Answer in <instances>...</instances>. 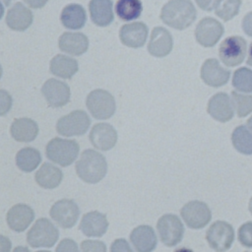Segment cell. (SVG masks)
Wrapping results in <instances>:
<instances>
[{
  "label": "cell",
  "instance_id": "cell-1",
  "mask_svg": "<svg viewBox=\"0 0 252 252\" xmlns=\"http://www.w3.org/2000/svg\"><path fill=\"white\" fill-rule=\"evenodd\" d=\"M197 17V11L190 0H169L160 11L161 21L175 30H185Z\"/></svg>",
  "mask_w": 252,
  "mask_h": 252
},
{
  "label": "cell",
  "instance_id": "cell-2",
  "mask_svg": "<svg viewBox=\"0 0 252 252\" xmlns=\"http://www.w3.org/2000/svg\"><path fill=\"white\" fill-rule=\"evenodd\" d=\"M107 163L105 158L94 150L88 149L81 154L76 162L77 175L85 182L94 184L106 174Z\"/></svg>",
  "mask_w": 252,
  "mask_h": 252
},
{
  "label": "cell",
  "instance_id": "cell-3",
  "mask_svg": "<svg viewBox=\"0 0 252 252\" xmlns=\"http://www.w3.org/2000/svg\"><path fill=\"white\" fill-rule=\"evenodd\" d=\"M45 154L51 161L61 166H68L78 157L79 145L75 140L53 138L46 145Z\"/></svg>",
  "mask_w": 252,
  "mask_h": 252
},
{
  "label": "cell",
  "instance_id": "cell-4",
  "mask_svg": "<svg viewBox=\"0 0 252 252\" xmlns=\"http://www.w3.org/2000/svg\"><path fill=\"white\" fill-rule=\"evenodd\" d=\"M59 236L58 229L47 219H38L27 234L28 243L33 247H52Z\"/></svg>",
  "mask_w": 252,
  "mask_h": 252
},
{
  "label": "cell",
  "instance_id": "cell-5",
  "mask_svg": "<svg viewBox=\"0 0 252 252\" xmlns=\"http://www.w3.org/2000/svg\"><path fill=\"white\" fill-rule=\"evenodd\" d=\"M86 105L95 119L110 118L116 108L113 95L105 90L97 89L92 91L86 99Z\"/></svg>",
  "mask_w": 252,
  "mask_h": 252
},
{
  "label": "cell",
  "instance_id": "cell-6",
  "mask_svg": "<svg viewBox=\"0 0 252 252\" xmlns=\"http://www.w3.org/2000/svg\"><path fill=\"white\" fill-rule=\"evenodd\" d=\"M246 40L238 35L226 37L220 45L219 55L221 62L228 67L239 65L246 55Z\"/></svg>",
  "mask_w": 252,
  "mask_h": 252
},
{
  "label": "cell",
  "instance_id": "cell-7",
  "mask_svg": "<svg viewBox=\"0 0 252 252\" xmlns=\"http://www.w3.org/2000/svg\"><path fill=\"white\" fill-rule=\"evenodd\" d=\"M91 119L84 110H75L62 116L56 123L57 132L66 137L82 136L89 129Z\"/></svg>",
  "mask_w": 252,
  "mask_h": 252
},
{
  "label": "cell",
  "instance_id": "cell-8",
  "mask_svg": "<svg viewBox=\"0 0 252 252\" xmlns=\"http://www.w3.org/2000/svg\"><path fill=\"white\" fill-rule=\"evenodd\" d=\"M157 227L161 242L168 247L175 246L183 237L184 226L175 215L167 214L160 217L158 220Z\"/></svg>",
  "mask_w": 252,
  "mask_h": 252
},
{
  "label": "cell",
  "instance_id": "cell-9",
  "mask_svg": "<svg viewBox=\"0 0 252 252\" xmlns=\"http://www.w3.org/2000/svg\"><path fill=\"white\" fill-rule=\"evenodd\" d=\"M206 239L215 251L224 252L230 248L233 242L234 231L229 223L223 220H218L208 229Z\"/></svg>",
  "mask_w": 252,
  "mask_h": 252
},
{
  "label": "cell",
  "instance_id": "cell-10",
  "mask_svg": "<svg viewBox=\"0 0 252 252\" xmlns=\"http://www.w3.org/2000/svg\"><path fill=\"white\" fill-rule=\"evenodd\" d=\"M185 223L193 228L199 229L209 223L212 218L211 211L207 204L201 201H190L180 211Z\"/></svg>",
  "mask_w": 252,
  "mask_h": 252
},
{
  "label": "cell",
  "instance_id": "cell-11",
  "mask_svg": "<svg viewBox=\"0 0 252 252\" xmlns=\"http://www.w3.org/2000/svg\"><path fill=\"white\" fill-rule=\"evenodd\" d=\"M80 215L77 204L69 199H62L54 203L50 209V217L63 228H70L75 225Z\"/></svg>",
  "mask_w": 252,
  "mask_h": 252
},
{
  "label": "cell",
  "instance_id": "cell-12",
  "mask_svg": "<svg viewBox=\"0 0 252 252\" xmlns=\"http://www.w3.org/2000/svg\"><path fill=\"white\" fill-rule=\"evenodd\" d=\"M222 34V25L216 19L210 17L202 19L195 29L196 40L204 47L214 46Z\"/></svg>",
  "mask_w": 252,
  "mask_h": 252
},
{
  "label": "cell",
  "instance_id": "cell-13",
  "mask_svg": "<svg viewBox=\"0 0 252 252\" xmlns=\"http://www.w3.org/2000/svg\"><path fill=\"white\" fill-rule=\"evenodd\" d=\"M41 93L51 107H61L67 104L70 100V88L69 86L57 79H48L44 82Z\"/></svg>",
  "mask_w": 252,
  "mask_h": 252
},
{
  "label": "cell",
  "instance_id": "cell-14",
  "mask_svg": "<svg viewBox=\"0 0 252 252\" xmlns=\"http://www.w3.org/2000/svg\"><path fill=\"white\" fill-rule=\"evenodd\" d=\"M229 77V70L224 69L215 58L205 60L201 67V79L210 87H221L227 83Z\"/></svg>",
  "mask_w": 252,
  "mask_h": 252
},
{
  "label": "cell",
  "instance_id": "cell-15",
  "mask_svg": "<svg viewBox=\"0 0 252 252\" xmlns=\"http://www.w3.org/2000/svg\"><path fill=\"white\" fill-rule=\"evenodd\" d=\"M207 111L215 120L227 122L233 117L234 107L228 94L225 93H218L210 98Z\"/></svg>",
  "mask_w": 252,
  "mask_h": 252
},
{
  "label": "cell",
  "instance_id": "cell-16",
  "mask_svg": "<svg viewBox=\"0 0 252 252\" xmlns=\"http://www.w3.org/2000/svg\"><path fill=\"white\" fill-rule=\"evenodd\" d=\"M148 37V27L142 22L123 25L119 31V38L127 47H142Z\"/></svg>",
  "mask_w": 252,
  "mask_h": 252
},
{
  "label": "cell",
  "instance_id": "cell-17",
  "mask_svg": "<svg viewBox=\"0 0 252 252\" xmlns=\"http://www.w3.org/2000/svg\"><path fill=\"white\" fill-rule=\"evenodd\" d=\"M173 47L171 33L162 27H156L152 31L148 51L155 57H164L168 55Z\"/></svg>",
  "mask_w": 252,
  "mask_h": 252
},
{
  "label": "cell",
  "instance_id": "cell-18",
  "mask_svg": "<svg viewBox=\"0 0 252 252\" xmlns=\"http://www.w3.org/2000/svg\"><path fill=\"white\" fill-rule=\"evenodd\" d=\"M90 141L95 149L108 151L112 149L117 142L116 130L110 124L97 123L91 130Z\"/></svg>",
  "mask_w": 252,
  "mask_h": 252
},
{
  "label": "cell",
  "instance_id": "cell-19",
  "mask_svg": "<svg viewBox=\"0 0 252 252\" xmlns=\"http://www.w3.org/2000/svg\"><path fill=\"white\" fill-rule=\"evenodd\" d=\"M33 21L32 11L23 3L17 2L7 12L6 24L7 26L17 32H24L31 27Z\"/></svg>",
  "mask_w": 252,
  "mask_h": 252
},
{
  "label": "cell",
  "instance_id": "cell-20",
  "mask_svg": "<svg viewBox=\"0 0 252 252\" xmlns=\"http://www.w3.org/2000/svg\"><path fill=\"white\" fill-rule=\"evenodd\" d=\"M34 213L32 209L26 204H17L7 213L6 220L9 227L17 232L24 231L32 221Z\"/></svg>",
  "mask_w": 252,
  "mask_h": 252
},
{
  "label": "cell",
  "instance_id": "cell-21",
  "mask_svg": "<svg viewBox=\"0 0 252 252\" xmlns=\"http://www.w3.org/2000/svg\"><path fill=\"white\" fill-rule=\"evenodd\" d=\"M107 227L108 221L105 215L97 211L84 215L80 223L81 231L89 237H100L106 232Z\"/></svg>",
  "mask_w": 252,
  "mask_h": 252
},
{
  "label": "cell",
  "instance_id": "cell-22",
  "mask_svg": "<svg viewBox=\"0 0 252 252\" xmlns=\"http://www.w3.org/2000/svg\"><path fill=\"white\" fill-rule=\"evenodd\" d=\"M59 49L70 55L80 56L89 48V38L82 32H64L58 40Z\"/></svg>",
  "mask_w": 252,
  "mask_h": 252
},
{
  "label": "cell",
  "instance_id": "cell-23",
  "mask_svg": "<svg viewBox=\"0 0 252 252\" xmlns=\"http://www.w3.org/2000/svg\"><path fill=\"white\" fill-rule=\"evenodd\" d=\"M130 240L137 252H152L157 246V236L149 225H139L130 234Z\"/></svg>",
  "mask_w": 252,
  "mask_h": 252
},
{
  "label": "cell",
  "instance_id": "cell-24",
  "mask_svg": "<svg viewBox=\"0 0 252 252\" xmlns=\"http://www.w3.org/2000/svg\"><path fill=\"white\" fill-rule=\"evenodd\" d=\"M10 133L17 142L29 143L36 138L38 134V126L36 122L31 118H17L11 124Z\"/></svg>",
  "mask_w": 252,
  "mask_h": 252
},
{
  "label": "cell",
  "instance_id": "cell-25",
  "mask_svg": "<svg viewBox=\"0 0 252 252\" xmlns=\"http://www.w3.org/2000/svg\"><path fill=\"white\" fill-rule=\"evenodd\" d=\"M89 11L93 23L98 27H106L113 22L112 0H91Z\"/></svg>",
  "mask_w": 252,
  "mask_h": 252
},
{
  "label": "cell",
  "instance_id": "cell-26",
  "mask_svg": "<svg viewBox=\"0 0 252 252\" xmlns=\"http://www.w3.org/2000/svg\"><path fill=\"white\" fill-rule=\"evenodd\" d=\"M60 21L66 29L80 30L86 24L87 14L82 5L69 4L61 11Z\"/></svg>",
  "mask_w": 252,
  "mask_h": 252
},
{
  "label": "cell",
  "instance_id": "cell-27",
  "mask_svg": "<svg viewBox=\"0 0 252 252\" xmlns=\"http://www.w3.org/2000/svg\"><path fill=\"white\" fill-rule=\"evenodd\" d=\"M79 69L76 59L62 54L55 55L49 65L50 73L63 79H71Z\"/></svg>",
  "mask_w": 252,
  "mask_h": 252
},
{
  "label": "cell",
  "instance_id": "cell-28",
  "mask_svg": "<svg viewBox=\"0 0 252 252\" xmlns=\"http://www.w3.org/2000/svg\"><path fill=\"white\" fill-rule=\"evenodd\" d=\"M63 174L55 165L44 162L35 173L36 183L45 189H53L57 187L62 180Z\"/></svg>",
  "mask_w": 252,
  "mask_h": 252
},
{
  "label": "cell",
  "instance_id": "cell-29",
  "mask_svg": "<svg viewBox=\"0 0 252 252\" xmlns=\"http://www.w3.org/2000/svg\"><path fill=\"white\" fill-rule=\"evenodd\" d=\"M40 161V154L34 148H24L20 150L16 155V164L21 170L25 172H31L34 170Z\"/></svg>",
  "mask_w": 252,
  "mask_h": 252
},
{
  "label": "cell",
  "instance_id": "cell-30",
  "mask_svg": "<svg viewBox=\"0 0 252 252\" xmlns=\"http://www.w3.org/2000/svg\"><path fill=\"white\" fill-rule=\"evenodd\" d=\"M233 147L241 154L252 155V131L244 126H237L231 134Z\"/></svg>",
  "mask_w": 252,
  "mask_h": 252
},
{
  "label": "cell",
  "instance_id": "cell-31",
  "mask_svg": "<svg viewBox=\"0 0 252 252\" xmlns=\"http://www.w3.org/2000/svg\"><path fill=\"white\" fill-rule=\"evenodd\" d=\"M142 11L143 5L140 0H118L115 5V12L123 21L138 19Z\"/></svg>",
  "mask_w": 252,
  "mask_h": 252
},
{
  "label": "cell",
  "instance_id": "cell-32",
  "mask_svg": "<svg viewBox=\"0 0 252 252\" xmlns=\"http://www.w3.org/2000/svg\"><path fill=\"white\" fill-rule=\"evenodd\" d=\"M240 6L241 0H218L215 6V14L226 22L238 14Z\"/></svg>",
  "mask_w": 252,
  "mask_h": 252
},
{
  "label": "cell",
  "instance_id": "cell-33",
  "mask_svg": "<svg viewBox=\"0 0 252 252\" xmlns=\"http://www.w3.org/2000/svg\"><path fill=\"white\" fill-rule=\"evenodd\" d=\"M232 86L239 92H252V70L242 67L237 69L232 76Z\"/></svg>",
  "mask_w": 252,
  "mask_h": 252
},
{
  "label": "cell",
  "instance_id": "cell-34",
  "mask_svg": "<svg viewBox=\"0 0 252 252\" xmlns=\"http://www.w3.org/2000/svg\"><path fill=\"white\" fill-rule=\"evenodd\" d=\"M231 100L239 117H244L252 112V94H244L233 91L231 93Z\"/></svg>",
  "mask_w": 252,
  "mask_h": 252
},
{
  "label": "cell",
  "instance_id": "cell-35",
  "mask_svg": "<svg viewBox=\"0 0 252 252\" xmlns=\"http://www.w3.org/2000/svg\"><path fill=\"white\" fill-rule=\"evenodd\" d=\"M238 240L245 247H252V222L242 224L238 229Z\"/></svg>",
  "mask_w": 252,
  "mask_h": 252
},
{
  "label": "cell",
  "instance_id": "cell-36",
  "mask_svg": "<svg viewBox=\"0 0 252 252\" xmlns=\"http://www.w3.org/2000/svg\"><path fill=\"white\" fill-rule=\"evenodd\" d=\"M81 252H106V246L98 240H84L81 243Z\"/></svg>",
  "mask_w": 252,
  "mask_h": 252
},
{
  "label": "cell",
  "instance_id": "cell-37",
  "mask_svg": "<svg viewBox=\"0 0 252 252\" xmlns=\"http://www.w3.org/2000/svg\"><path fill=\"white\" fill-rule=\"evenodd\" d=\"M55 252H79V248L74 240L70 238H65L60 241V243L56 247Z\"/></svg>",
  "mask_w": 252,
  "mask_h": 252
},
{
  "label": "cell",
  "instance_id": "cell-38",
  "mask_svg": "<svg viewBox=\"0 0 252 252\" xmlns=\"http://www.w3.org/2000/svg\"><path fill=\"white\" fill-rule=\"evenodd\" d=\"M0 101H1V103H0V107H1L0 114L4 115L10 110L11 105H12V98H11L10 94L4 90L0 91Z\"/></svg>",
  "mask_w": 252,
  "mask_h": 252
},
{
  "label": "cell",
  "instance_id": "cell-39",
  "mask_svg": "<svg viewBox=\"0 0 252 252\" xmlns=\"http://www.w3.org/2000/svg\"><path fill=\"white\" fill-rule=\"evenodd\" d=\"M110 252H134L125 239H116L112 242Z\"/></svg>",
  "mask_w": 252,
  "mask_h": 252
},
{
  "label": "cell",
  "instance_id": "cell-40",
  "mask_svg": "<svg viewBox=\"0 0 252 252\" xmlns=\"http://www.w3.org/2000/svg\"><path fill=\"white\" fill-rule=\"evenodd\" d=\"M242 29L244 32L252 37V11L245 15L242 20Z\"/></svg>",
  "mask_w": 252,
  "mask_h": 252
},
{
  "label": "cell",
  "instance_id": "cell-41",
  "mask_svg": "<svg viewBox=\"0 0 252 252\" xmlns=\"http://www.w3.org/2000/svg\"><path fill=\"white\" fill-rule=\"evenodd\" d=\"M195 1L199 6V8H201L204 11L210 12L213 9H215V6L218 0H195Z\"/></svg>",
  "mask_w": 252,
  "mask_h": 252
},
{
  "label": "cell",
  "instance_id": "cell-42",
  "mask_svg": "<svg viewBox=\"0 0 252 252\" xmlns=\"http://www.w3.org/2000/svg\"><path fill=\"white\" fill-rule=\"evenodd\" d=\"M48 0H24L26 4H28L32 9H39L42 8Z\"/></svg>",
  "mask_w": 252,
  "mask_h": 252
},
{
  "label": "cell",
  "instance_id": "cell-43",
  "mask_svg": "<svg viewBox=\"0 0 252 252\" xmlns=\"http://www.w3.org/2000/svg\"><path fill=\"white\" fill-rule=\"evenodd\" d=\"M11 248V242L10 240L5 237L4 235L1 236V245H0V251L1 252H9Z\"/></svg>",
  "mask_w": 252,
  "mask_h": 252
},
{
  "label": "cell",
  "instance_id": "cell-44",
  "mask_svg": "<svg viewBox=\"0 0 252 252\" xmlns=\"http://www.w3.org/2000/svg\"><path fill=\"white\" fill-rule=\"evenodd\" d=\"M247 64L249 66H252V42L249 46V49H248V57H247Z\"/></svg>",
  "mask_w": 252,
  "mask_h": 252
},
{
  "label": "cell",
  "instance_id": "cell-45",
  "mask_svg": "<svg viewBox=\"0 0 252 252\" xmlns=\"http://www.w3.org/2000/svg\"><path fill=\"white\" fill-rule=\"evenodd\" d=\"M13 252H30V250L25 246H18L14 249Z\"/></svg>",
  "mask_w": 252,
  "mask_h": 252
},
{
  "label": "cell",
  "instance_id": "cell-46",
  "mask_svg": "<svg viewBox=\"0 0 252 252\" xmlns=\"http://www.w3.org/2000/svg\"><path fill=\"white\" fill-rule=\"evenodd\" d=\"M174 252H193V250H191L189 248H186V247H181V248L176 249Z\"/></svg>",
  "mask_w": 252,
  "mask_h": 252
},
{
  "label": "cell",
  "instance_id": "cell-47",
  "mask_svg": "<svg viewBox=\"0 0 252 252\" xmlns=\"http://www.w3.org/2000/svg\"><path fill=\"white\" fill-rule=\"evenodd\" d=\"M247 126L252 131V116L247 120Z\"/></svg>",
  "mask_w": 252,
  "mask_h": 252
},
{
  "label": "cell",
  "instance_id": "cell-48",
  "mask_svg": "<svg viewBox=\"0 0 252 252\" xmlns=\"http://www.w3.org/2000/svg\"><path fill=\"white\" fill-rule=\"evenodd\" d=\"M3 1V3L6 5V6H8V5H10V3L13 1V0H2Z\"/></svg>",
  "mask_w": 252,
  "mask_h": 252
},
{
  "label": "cell",
  "instance_id": "cell-49",
  "mask_svg": "<svg viewBox=\"0 0 252 252\" xmlns=\"http://www.w3.org/2000/svg\"><path fill=\"white\" fill-rule=\"evenodd\" d=\"M249 211H250V213L252 214V197H251L250 202H249Z\"/></svg>",
  "mask_w": 252,
  "mask_h": 252
},
{
  "label": "cell",
  "instance_id": "cell-50",
  "mask_svg": "<svg viewBox=\"0 0 252 252\" xmlns=\"http://www.w3.org/2000/svg\"><path fill=\"white\" fill-rule=\"evenodd\" d=\"M36 252H50V251H45V250H40V251H36Z\"/></svg>",
  "mask_w": 252,
  "mask_h": 252
}]
</instances>
